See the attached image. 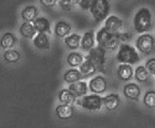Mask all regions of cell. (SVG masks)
Instances as JSON below:
<instances>
[{"instance_id": "6da1fadb", "label": "cell", "mask_w": 155, "mask_h": 128, "mask_svg": "<svg viewBox=\"0 0 155 128\" xmlns=\"http://www.w3.org/2000/svg\"><path fill=\"white\" fill-rule=\"evenodd\" d=\"M153 25V14L147 7L140 8L134 17V28L136 32L143 34L148 31Z\"/></svg>"}, {"instance_id": "7a4b0ae2", "label": "cell", "mask_w": 155, "mask_h": 128, "mask_svg": "<svg viewBox=\"0 0 155 128\" xmlns=\"http://www.w3.org/2000/svg\"><path fill=\"white\" fill-rule=\"evenodd\" d=\"M116 59L120 64H135L140 61V56L137 49L133 45L123 43L119 47L116 55Z\"/></svg>"}, {"instance_id": "3957f363", "label": "cell", "mask_w": 155, "mask_h": 128, "mask_svg": "<svg viewBox=\"0 0 155 128\" xmlns=\"http://www.w3.org/2000/svg\"><path fill=\"white\" fill-rule=\"evenodd\" d=\"M95 38L98 45L105 48L106 50H117L121 44L117 37V33H111L105 27L99 29L95 35Z\"/></svg>"}, {"instance_id": "277c9868", "label": "cell", "mask_w": 155, "mask_h": 128, "mask_svg": "<svg viewBox=\"0 0 155 128\" xmlns=\"http://www.w3.org/2000/svg\"><path fill=\"white\" fill-rule=\"evenodd\" d=\"M111 10V4L109 0H93L90 12L92 18L97 23H101L107 18Z\"/></svg>"}, {"instance_id": "5b68a950", "label": "cell", "mask_w": 155, "mask_h": 128, "mask_svg": "<svg viewBox=\"0 0 155 128\" xmlns=\"http://www.w3.org/2000/svg\"><path fill=\"white\" fill-rule=\"evenodd\" d=\"M77 104L88 111H99L103 106V100L99 94L92 93L81 97L80 100H77Z\"/></svg>"}, {"instance_id": "8992f818", "label": "cell", "mask_w": 155, "mask_h": 128, "mask_svg": "<svg viewBox=\"0 0 155 128\" xmlns=\"http://www.w3.org/2000/svg\"><path fill=\"white\" fill-rule=\"evenodd\" d=\"M155 44V38L153 36L149 33H143L141 34L135 42L136 49L140 52L147 55L153 50Z\"/></svg>"}, {"instance_id": "52a82bcc", "label": "cell", "mask_w": 155, "mask_h": 128, "mask_svg": "<svg viewBox=\"0 0 155 128\" xmlns=\"http://www.w3.org/2000/svg\"><path fill=\"white\" fill-rule=\"evenodd\" d=\"M85 57L92 61L96 66H101L105 64L106 61V50L99 45L94 46L88 51L87 56Z\"/></svg>"}, {"instance_id": "ba28073f", "label": "cell", "mask_w": 155, "mask_h": 128, "mask_svg": "<svg viewBox=\"0 0 155 128\" xmlns=\"http://www.w3.org/2000/svg\"><path fill=\"white\" fill-rule=\"evenodd\" d=\"M88 87L90 92L95 94H102L106 93L107 90V81L103 76H96L92 78L89 83H88Z\"/></svg>"}, {"instance_id": "9c48e42d", "label": "cell", "mask_w": 155, "mask_h": 128, "mask_svg": "<svg viewBox=\"0 0 155 128\" xmlns=\"http://www.w3.org/2000/svg\"><path fill=\"white\" fill-rule=\"evenodd\" d=\"M124 96L129 100H139L141 96V89L136 83H128L123 88Z\"/></svg>"}, {"instance_id": "30bf717a", "label": "cell", "mask_w": 155, "mask_h": 128, "mask_svg": "<svg viewBox=\"0 0 155 128\" xmlns=\"http://www.w3.org/2000/svg\"><path fill=\"white\" fill-rule=\"evenodd\" d=\"M124 25V21L119 18L118 16L111 15L107 17L105 21V28L111 33H117L119 32L120 28H122Z\"/></svg>"}, {"instance_id": "8fae6325", "label": "cell", "mask_w": 155, "mask_h": 128, "mask_svg": "<svg viewBox=\"0 0 155 128\" xmlns=\"http://www.w3.org/2000/svg\"><path fill=\"white\" fill-rule=\"evenodd\" d=\"M55 114L56 116L62 120H67L73 117L74 115V108L72 106L70 105H64V104H60L57 106L55 110Z\"/></svg>"}, {"instance_id": "7c38bea8", "label": "cell", "mask_w": 155, "mask_h": 128, "mask_svg": "<svg viewBox=\"0 0 155 128\" xmlns=\"http://www.w3.org/2000/svg\"><path fill=\"white\" fill-rule=\"evenodd\" d=\"M103 105L107 111L113 112L115 111L120 106V98L118 93H110L102 98Z\"/></svg>"}, {"instance_id": "4fadbf2b", "label": "cell", "mask_w": 155, "mask_h": 128, "mask_svg": "<svg viewBox=\"0 0 155 128\" xmlns=\"http://www.w3.org/2000/svg\"><path fill=\"white\" fill-rule=\"evenodd\" d=\"M33 44L38 50H49L51 48V40L49 35L47 33L38 32L33 38Z\"/></svg>"}, {"instance_id": "5bb4252c", "label": "cell", "mask_w": 155, "mask_h": 128, "mask_svg": "<svg viewBox=\"0 0 155 128\" xmlns=\"http://www.w3.org/2000/svg\"><path fill=\"white\" fill-rule=\"evenodd\" d=\"M117 76L121 81H129L134 76V71L131 64H120L117 68Z\"/></svg>"}, {"instance_id": "9a60e30c", "label": "cell", "mask_w": 155, "mask_h": 128, "mask_svg": "<svg viewBox=\"0 0 155 128\" xmlns=\"http://www.w3.org/2000/svg\"><path fill=\"white\" fill-rule=\"evenodd\" d=\"M95 41H96V38H95L94 31H86V32L84 33V35L82 36L80 47H81L82 50L85 51H89L94 47Z\"/></svg>"}, {"instance_id": "2e32d148", "label": "cell", "mask_w": 155, "mask_h": 128, "mask_svg": "<svg viewBox=\"0 0 155 128\" xmlns=\"http://www.w3.org/2000/svg\"><path fill=\"white\" fill-rule=\"evenodd\" d=\"M71 93H73L77 98H81L83 96L86 95V93L88 92V85L85 81H78L75 83H72L69 85V88Z\"/></svg>"}, {"instance_id": "e0dca14e", "label": "cell", "mask_w": 155, "mask_h": 128, "mask_svg": "<svg viewBox=\"0 0 155 128\" xmlns=\"http://www.w3.org/2000/svg\"><path fill=\"white\" fill-rule=\"evenodd\" d=\"M19 33L25 38L33 39L38 34V31H36L32 22H24L19 27Z\"/></svg>"}, {"instance_id": "ac0fdd59", "label": "cell", "mask_w": 155, "mask_h": 128, "mask_svg": "<svg viewBox=\"0 0 155 128\" xmlns=\"http://www.w3.org/2000/svg\"><path fill=\"white\" fill-rule=\"evenodd\" d=\"M18 39L12 32H5L0 38V47L4 50L13 49Z\"/></svg>"}, {"instance_id": "d6986e66", "label": "cell", "mask_w": 155, "mask_h": 128, "mask_svg": "<svg viewBox=\"0 0 155 128\" xmlns=\"http://www.w3.org/2000/svg\"><path fill=\"white\" fill-rule=\"evenodd\" d=\"M34 26H35L36 31L38 32L42 33H47L51 34V22L48 18L45 17H38L34 21L32 22Z\"/></svg>"}, {"instance_id": "ffe728a7", "label": "cell", "mask_w": 155, "mask_h": 128, "mask_svg": "<svg viewBox=\"0 0 155 128\" xmlns=\"http://www.w3.org/2000/svg\"><path fill=\"white\" fill-rule=\"evenodd\" d=\"M71 31V26L69 23L67 22L60 20V21L57 22L55 26H54V32L55 35L58 38H65L67 36L70 35Z\"/></svg>"}, {"instance_id": "44dd1931", "label": "cell", "mask_w": 155, "mask_h": 128, "mask_svg": "<svg viewBox=\"0 0 155 128\" xmlns=\"http://www.w3.org/2000/svg\"><path fill=\"white\" fill-rule=\"evenodd\" d=\"M38 11L35 5H28L21 11V18L24 22H33L38 18Z\"/></svg>"}, {"instance_id": "7402d4cb", "label": "cell", "mask_w": 155, "mask_h": 128, "mask_svg": "<svg viewBox=\"0 0 155 128\" xmlns=\"http://www.w3.org/2000/svg\"><path fill=\"white\" fill-rule=\"evenodd\" d=\"M97 71V66L90 61L89 59H86L85 57V60L82 64L79 65V71L81 72L82 76L84 78H89L92 76Z\"/></svg>"}, {"instance_id": "603a6c76", "label": "cell", "mask_w": 155, "mask_h": 128, "mask_svg": "<svg viewBox=\"0 0 155 128\" xmlns=\"http://www.w3.org/2000/svg\"><path fill=\"white\" fill-rule=\"evenodd\" d=\"M81 39H82V36L78 34V33H72V34H70L69 36L64 38V43L68 49L77 50L80 46Z\"/></svg>"}, {"instance_id": "cb8c5ba5", "label": "cell", "mask_w": 155, "mask_h": 128, "mask_svg": "<svg viewBox=\"0 0 155 128\" xmlns=\"http://www.w3.org/2000/svg\"><path fill=\"white\" fill-rule=\"evenodd\" d=\"M77 97L69 89H63L58 93V100L61 104L73 106L76 102Z\"/></svg>"}, {"instance_id": "d4e9b609", "label": "cell", "mask_w": 155, "mask_h": 128, "mask_svg": "<svg viewBox=\"0 0 155 128\" xmlns=\"http://www.w3.org/2000/svg\"><path fill=\"white\" fill-rule=\"evenodd\" d=\"M64 80L67 83V84H72L78 81H80L84 77L82 76L81 72L79 70H77L76 68H71L69 69L64 73Z\"/></svg>"}, {"instance_id": "484cf974", "label": "cell", "mask_w": 155, "mask_h": 128, "mask_svg": "<svg viewBox=\"0 0 155 128\" xmlns=\"http://www.w3.org/2000/svg\"><path fill=\"white\" fill-rule=\"evenodd\" d=\"M21 53L16 49H8L5 51L3 54V59L8 64H14L20 60Z\"/></svg>"}, {"instance_id": "4316f807", "label": "cell", "mask_w": 155, "mask_h": 128, "mask_svg": "<svg viewBox=\"0 0 155 128\" xmlns=\"http://www.w3.org/2000/svg\"><path fill=\"white\" fill-rule=\"evenodd\" d=\"M84 60H85V57L81 53L77 51L70 52L66 57L67 63L72 68H76L78 66L79 67V65L84 62Z\"/></svg>"}, {"instance_id": "83f0119b", "label": "cell", "mask_w": 155, "mask_h": 128, "mask_svg": "<svg viewBox=\"0 0 155 128\" xmlns=\"http://www.w3.org/2000/svg\"><path fill=\"white\" fill-rule=\"evenodd\" d=\"M150 77V73L145 65H139L134 71V78L139 83L147 82Z\"/></svg>"}, {"instance_id": "f1b7e54d", "label": "cell", "mask_w": 155, "mask_h": 128, "mask_svg": "<svg viewBox=\"0 0 155 128\" xmlns=\"http://www.w3.org/2000/svg\"><path fill=\"white\" fill-rule=\"evenodd\" d=\"M143 104L149 109H155V91L150 90L144 94Z\"/></svg>"}, {"instance_id": "f546056e", "label": "cell", "mask_w": 155, "mask_h": 128, "mask_svg": "<svg viewBox=\"0 0 155 128\" xmlns=\"http://www.w3.org/2000/svg\"><path fill=\"white\" fill-rule=\"evenodd\" d=\"M60 9L64 11H71L73 8V5L71 3L70 0H58V2Z\"/></svg>"}, {"instance_id": "4dcf8cb0", "label": "cell", "mask_w": 155, "mask_h": 128, "mask_svg": "<svg viewBox=\"0 0 155 128\" xmlns=\"http://www.w3.org/2000/svg\"><path fill=\"white\" fill-rule=\"evenodd\" d=\"M145 66L147 69V71H149V73L155 77V57L149 58L146 62Z\"/></svg>"}, {"instance_id": "1f68e13d", "label": "cell", "mask_w": 155, "mask_h": 128, "mask_svg": "<svg viewBox=\"0 0 155 128\" xmlns=\"http://www.w3.org/2000/svg\"><path fill=\"white\" fill-rule=\"evenodd\" d=\"M92 2H93V0H81L78 5H79V7H80L81 10L88 11L91 8Z\"/></svg>"}, {"instance_id": "d6a6232c", "label": "cell", "mask_w": 155, "mask_h": 128, "mask_svg": "<svg viewBox=\"0 0 155 128\" xmlns=\"http://www.w3.org/2000/svg\"><path fill=\"white\" fill-rule=\"evenodd\" d=\"M117 37L121 44L127 43L131 38V35L128 32H117Z\"/></svg>"}, {"instance_id": "836d02e7", "label": "cell", "mask_w": 155, "mask_h": 128, "mask_svg": "<svg viewBox=\"0 0 155 128\" xmlns=\"http://www.w3.org/2000/svg\"><path fill=\"white\" fill-rule=\"evenodd\" d=\"M40 4L45 7H54L58 0H39Z\"/></svg>"}, {"instance_id": "e575fe53", "label": "cell", "mask_w": 155, "mask_h": 128, "mask_svg": "<svg viewBox=\"0 0 155 128\" xmlns=\"http://www.w3.org/2000/svg\"><path fill=\"white\" fill-rule=\"evenodd\" d=\"M70 1L73 5H79V3H80L81 0H70Z\"/></svg>"}, {"instance_id": "d590c367", "label": "cell", "mask_w": 155, "mask_h": 128, "mask_svg": "<svg viewBox=\"0 0 155 128\" xmlns=\"http://www.w3.org/2000/svg\"><path fill=\"white\" fill-rule=\"evenodd\" d=\"M125 1H131V0H125Z\"/></svg>"}]
</instances>
